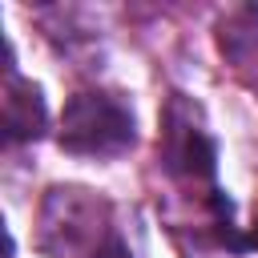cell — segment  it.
<instances>
[{
	"mask_svg": "<svg viewBox=\"0 0 258 258\" xmlns=\"http://www.w3.org/2000/svg\"><path fill=\"white\" fill-rule=\"evenodd\" d=\"M137 141V117L129 101L105 89H81L69 97L56 129V145L73 157H121Z\"/></svg>",
	"mask_w": 258,
	"mask_h": 258,
	"instance_id": "3957f363",
	"label": "cell"
},
{
	"mask_svg": "<svg viewBox=\"0 0 258 258\" xmlns=\"http://www.w3.org/2000/svg\"><path fill=\"white\" fill-rule=\"evenodd\" d=\"M218 44L234 64H250L258 56V4L230 12L218 28Z\"/></svg>",
	"mask_w": 258,
	"mask_h": 258,
	"instance_id": "5b68a950",
	"label": "cell"
},
{
	"mask_svg": "<svg viewBox=\"0 0 258 258\" xmlns=\"http://www.w3.org/2000/svg\"><path fill=\"white\" fill-rule=\"evenodd\" d=\"M157 161L169 173L173 185L189 189L202 198V206L222 194L214 173H218V145L214 133L206 129L202 105L189 101L185 93H173L161 109V133H157Z\"/></svg>",
	"mask_w": 258,
	"mask_h": 258,
	"instance_id": "7a4b0ae2",
	"label": "cell"
},
{
	"mask_svg": "<svg viewBox=\"0 0 258 258\" xmlns=\"http://www.w3.org/2000/svg\"><path fill=\"white\" fill-rule=\"evenodd\" d=\"M48 129V109H44V93L36 81H24L12 60H8V85H4V137L8 145L20 141H36Z\"/></svg>",
	"mask_w": 258,
	"mask_h": 258,
	"instance_id": "277c9868",
	"label": "cell"
},
{
	"mask_svg": "<svg viewBox=\"0 0 258 258\" xmlns=\"http://www.w3.org/2000/svg\"><path fill=\"white\" fill-rule=\"evenodd\" d=\"M113 238V210L85 185H52L36 214V250L44 258H97Z\"/></svg>",
	"mask_w": 258,
	"mask_h": 258,
	"instance_id": "6da1fadb",
	"label": "cell"
},
{
	"mask_svg": "<svg viewBox=\"0 0 258 258\" xmlns=\"http://www.w3.org/2000/svg\"><path fill=\"white\" fill-rule=\"evenodd\" d=\"M97 258H133V254H129V246H125V242H121V238L113 234V238H109V246H105V250H101Z\"/></svg>",
	"mask_w": 258,
	"mask_h": 258,
	"instance_id": "8992f818",
	"label": "cell"
}]
</instances>
